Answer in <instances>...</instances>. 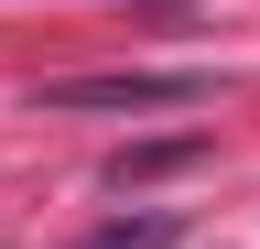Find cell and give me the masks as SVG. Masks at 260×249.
<instances>
[{
  "instance_id": "3957f363",
  "label": "cell",
  "mask_w": 260,
  "mask_h": 249,
  "mask_svg": "<svg viewBox=\"0 0 260 249\" xmlns=\"http://www.w3.org/2000/svg\"><path fill=\"white\" fill-rule=\"evenodd\" d=\"M184 228H174V217H109V228H87L76 249H174Z\"/></svg>"
},
{
  "instance_id": "7a4b0ae2",
  "label": "cell",
  "mask_w": 260,
  "mask_h": 249,
  "mask_svg": "<svg viewBox=\"0 0 260 249\" xmlns=\"http://www.w3.org/2000/svg\"><path fill=\"white\" fill-rule=\"evenodd\" d=\"M195 152H206V141H195V130H184V141H130V152H109V184H119V195H130V184H152V173H184V163H195Z\"/></svg>"
},
{
  "instance_id": "6da1fadb",
  "label": "cell",
  "mask_w": 260,
  "mask_h": 249,
  "mask_svg": "<svg viewBox=\"0 0 260 249\" xmlns=\"http://www.w3.org/2000/svg\"><path fill=\"white\" fill-rule=\"evenodd\" d=\"M195 98H217V76H195V65H130V76H54V87H44V109H195Z\"/></svg>"
}]
</instances>
